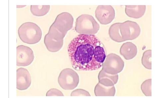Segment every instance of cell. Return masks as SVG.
<instances>
[{
  "label": "cell",
  "mask_w": 158,
  "mask_h": 98,
  "mask_svg": "<svg viewBox=\"0 0 158 98\" xmlns=\"http://www.w3.org/2000/svg\"><path fill=\"white\" fill-rule=\"evenodd\" d=\"M72 66L77 71H91L100 69L105 60V49L94 35H80L68 46Z\"/></svg>",
  "instance_id": "cell-1"
},
{
  "label": "cell",
  "mask_w": 158,
  "mask_h": 98,
  "mask_svg": "<svg viewBox=\"0 0 158 98\" xmlns=\"http://www.w3.org/2000/svg\"><path fill=\"white\" fill-rule=\"evenodd\" d=\"M79 82V76L74 70L66 68L63 70L58 78V83L63 89L73 90L77 87Z\"/></svg>",
  "instance_id": "cell-5"
},
{
  "label": "cell",
  "mask_w": 158,
  "mask_h": 98,
  "mask_svg": "<svg viewBox=\"0 0 158 98\" xmlns=\"http://www.w3.org/2000/svg\"><path fill=\"white\" fill-rule=\"evenodd\" d=\"M100 83L107 87L114 86L118 81V74H110L106 73L103 69L100 71L98 76Z\"/></svg>",
  "instance_id": "cell-11"
},
{
  "label": "cell",
  "mask_w": 158,
  "mask_h": 98,
  "mask_svg": "<svg viewBox=\"0 0 158 98\" xmlns=\"http://www.w3.org/2000/svg\"><path fill=\"white\" fill-rule=\"evenodd\" d=\"M102 67V69L106 73L116 74L123 71L124 67V62L118 55L110 54L106 56Z\"/></svg>",
  "instance_id": "cell-7"
},
{
  "label": "cell",
  "mask_w": 158,
  "mask_h": 98,
  "mask_svg": "<svg viewBox=\"0 0 158 98\" xmlns=\"http://www.w3.org/2000/svg\"><path fill=\"white\" fill-rule=\"evenodd\" d=\"M73 22V17L69 13L63 12L57 16L44 37V43L49 51L56 52L62 48L64 38L72 29Z\"/></svg>",
  "instance_id": "cell-2"
},
{
  "label": "cell",
  "mask_w": 158,
  "mask_h": 98,
  "mask_svg": "<svg viewBox=\"0 0 158 98\" xmlns=\"http://www.w3.org/2000/svg\"><path fill=\"white\" fill-rule=\"evenodd\" d=\"M100 25L94 17L88 14H83L77 19L75 29L80 35H94L99 30Z\"/></svg>",
  "instance_id": "cell-4"
},
{
  "label": "cell",
  "mask_w": 158,
  "mask_h": 98,
  "mask_svg": "<svg viewBox=\"0 0 158 98\" xmlns=\"http://www.w3.org/2000/svg\"><path fill=\"white\" fill-rule=\"evenodd\" d=\"M138 49L133 43L127 42L123 43L121 47L120 53L126 60L133 59L137 55Z\"/></svg>",
  "instance_id": "cell-12"
},
{
  "label": "cell",
  "mask_w": 158,
  "mask_h": 98,
  "mask_svg": "<svg viewBox=\"0 0 158 98\" xmlns=\"http://www.w3.org/2000/svg\"><path fill=\"white\" fill-rule=\"evenodd\" d=\"M152 79H149L145 80L141 85V88L145 96H152Z\"/></svg>",
  "instance_id": "cell-17"
},
{
  "label": "cell",
  "mask_w": 158,
  "mask_h": 98,
  "mask_svg": "<svg viewBox=\"0 0 158 98\" xmlns=\"http://www.w3.org/2000/svg\"><path fill=\"white\" fill-rule=\"evenodd\" d=\"M71 96H91L90 94L87 91L83 89H78L73 91L71 93Z\"/></svg>",
  "instance_id": "cell-18"
},
{
  "label": "cell",
  "mask_w": 158,
  "mask_h": 98,
  "mask_svg": "<svg viewBox=\"0 0 158 98\" xmlns=\"http://www.w3.org/2000/svg\"><path fill=\"white\" fill-rule=\"evenodd\" d=\"M18 32L20 39L25 43L35 44L41 39L42 32L41 28L33 22H25L21 25Z\"/></svg>",
  "instance_id": "cell-3"
},
{
  "label": "cell",
  "mask_w": 158,
  "mask_h": 98,
  "mask_svg": "<svg viewBox=\"0 0 158 98\" xmlns=\"http://www.w3.org/2000/svg\"><path fill=\"white\" fill-rule=\"evenodd\" d=\"M142 62L143 66L146 69H152V50L145 51L143 54Z\"/></svg>",
  "instance_id": "cell-16"
},
{
  "label": "cell",
  "mask_w": 158,
  "mask_h": 98,
  "mask_svg": "<svg viewBox=\"0 0 158 98\" xmlns=\"http://www.w3.org/2000/svg\"><path fill=\"white\" fill-rule=\"evenodd\" d=\"M118 23L119 32L123 42L134 40L140 35V28L136 22L127 21Z\"/></svg>",
  "instance_id": "cell-6"
},
{
  "label": "cell",
  "mask_w": 158,
  "mask_h": 98,
  "mask_svg": "<svg viewBox=\"0 0 158 98\" xmlns=\"http://www.w3.org/2000/svg\"><path fill=\"white\" fill-rule=\"evenodd\" d=\"M94 92L97 96H114L116 89L114 86H105L99 83L95 87Z\"/></svg>",
  "instance_id": "cell-14"
},
{
  "label": "cell",
  "mask_w": 158,
  "mask_h": 98,
  "mask_svg": "<svg viewBox=\"0 0 158 98\" xmlns=\"http://www.w3.org/2000/svg\"><path fill=\"white\" fill-rule=\"evenodd\" d=\"M47 96H63L64 95L61 91L56 88L50 89L46 94Z\"/></svg>",
  "instance_id": "cell-19"
},
{
  "label": "cell",
  "mask_w": 158,
  "mask_h": 98,
  "mask_svg": "<svg viewBox=\"0 0 158 98\" xmlns=\"http://www.w3.org/2000/svg\"><path fill=\"white\" fill-rule=\"evenodd\" d=\"M50 9L49 5H31V11L34 15L37 16H42L48 13Z\"/></svg>",
  "instance_id": "cell-15"
},
{
  "label": "cell",
  "mask_w": 158,
  "mask_h": 98,
  "mask_svg": "<svg viewBox=\"0 0 158 98\" xmlns=\"http://www.w3.org/2000/svg\"><path fill=\"white\" fill-rule=\"evenodd\" d=\"M96 18L103 25L110 23L114 19L115 12L113 7L110 5H100L95 11Z\"/></svg>",
  "instance_id": "cell-9"
},
{
  "label": "cell",
  "mask_w": 158,
  "mask_h": 98,
  "mask_svg": "<svg viewBox=\"0 0 158 98\" xmlns=\"http://www.w3.org/2000/svg\"><path fill=\"white\" fill-rule=\"evenodd\" d=\"M16 53L17 66L19 67H26L31 65L35 58L32 50L24 45L17 47Z\"/></svg>",
  "instance_id": "cell-8"
},
{
  "label": "cell",
  "mask_w": 158,
  "mask_h": 98,
  "mask_svg": "<svg viewBox=\"0 0 158 98\" xmlns=\"http://www.w3.org/2000/svg\"><path fill=\"white\" fill-rule=\"evenodd\" d=\"M16 88L19 90H26L31 86V75L27 69L23 67L19 68L16 71Z\"/></svg>",
  "instance_id": "cell-10"
},
{
  "label": "cell",
  "mask_w": 158,
  "mask_h": 98,
  "mask_svg": "<svg viewBox=\"0 0 158 98\" xmlns=\"http://www.w3.org/2000/svg\"><path fill=\"white\" fill-rule=\"evenodd\" d=\"M146 10L145 5H126L125 13L131 18L138 19L142 18Z\"/></svg>",
  "instance_id": "cell-13"
}]
</instances>
